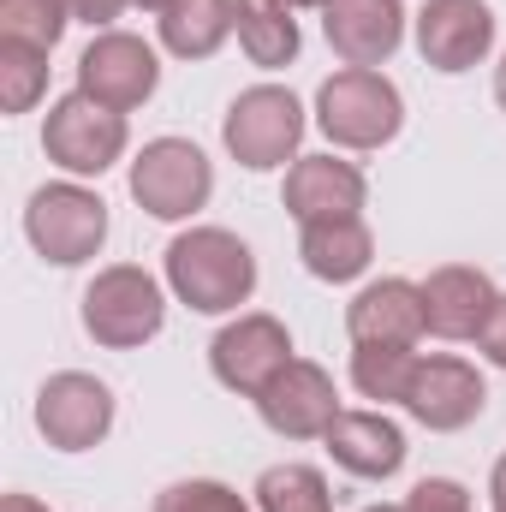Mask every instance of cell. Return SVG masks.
<instances>
[{
	"mask_svg": "<svg viewBox=\"0 0 506 512\" xmlns=\"http://www.w3.org/2000/svg\"><path fill=\"white\" fill-rule=\"evenodd\" d=\"M346 334L352 346H417L429 334V316H423V286L387 274L370 280L352 304H346Z\"/></svg>",
	"mask_w": 506,
	"mask_h": 512,
	"instance_id": "cell-15",
	"label": "cell"
},
{
	"mask_svg": "<svg viewBox=\"0 0 506 512\" xmlns=\"http://www.w3.org/2000/svg\"><path fill=\"white\" fill-rule=\"evenodd\" d=\"M215 191V167L191 137H155L143 143V155L131 161V197L143 215L155 221H185L209 203Z\"/></svg>",
	"mask_w": 506,
	"mask_h": 512,
	"instance_id": "cell-4",
	"label": "cell"
},
{
	"mask_svg": "<svg viewBox=\"0 0 506 512\" xmlns=\"http://www.w3.org/2000/svg\"><path fill=\"white\" fill-rule=\"evenodd\" d=\"M316 126L340 149H381L405 126V102L376 66H346L316 90Z\"/></svg>",
	"mask_w": 506,
	"mask_h": 512,
	"instance_id": "cell-3",
	"label": "cell"
},
{
	"mask_svg": "<svg viewBox=\"0 0 506 512\" xmlns=\"http://www.w3.org/2000/svg\"><path fill=\"white\" fill-rule=\"evenodd\" d=\"M286 6H322V0H286Z\"/></svg>",
	"mask_w": 506,
	"mask_h": 512,
	"instance_id": "cell-34",
	"label": "cell"
},
{
	"mask_svg": "<svg viewBox=\"0 0 506 512\" xmlns=\"http://www.w3.org/2000/svg\"><path fill=\"white\" fill-rule=\"evenodd\" d=\"M167 322V298H161V280L137 262H114L102 268L90 286H84V328L96 346L108 352H131V346H149Z\"/></svg>",
	"mask_w": 506,
	"mask_h": 512,
	"instance_id": "cell-2",
	"label": "cell"
},
{
	"mask_svg": "<svg viewBox=\"0 0 506 512\" xmlns=\"http://www.w3.org/2000/svg\"><path fill=\"white\" fill-rule=\"evenodd\" d=\"M155 84H161V60H155V48H149L143 36H131V30H102V36L78 54V90L96 96V102L114 108V114L143 108V102L155 96Z\"/></svg>",
	"mask_w": 506,
	"mask_h": 512,
	"instance_id": "cell-8",
	"label": "cell"
},
{
	"mask_svg": "<svg viewBox=\"0 0 506 512\" xmlns=\"http://www.w3.org/2000/svg\"><path fill=\"white\" fill-rule=\"evenodd\" d=\"M256 512H334L328 477L316 465H268L256 477Z\"/></svg>",
	"mask_w": 506,
	"mask_h": 512,
	"instance_id": "cell-22",
	"label": "cell"
},
{
	"mask_svg": "<svg viewBox=\"0 0 506 512\" xmlns=\"http://www.w3.org/2000/svg\"><path fill=\"white\" fill-rule=\"evenodd\" d=\"M221 137H227V155L251 173H268V167H286L304 143V108L292 90L280 84H256L245 90L227 120H221Z\"/></svg>",
	"mask_w": 506,
	"mask_h": 512,
	"instance_id": "cell-5",
	"label": "cell"
},
{
	"mask_svg": "<svg viewBox=\"0 0 506 512\" xmlns=\"http://www.w3.org/2000/svg\"><path fill=\"white\" fill-rule=\"evenodd\" d=\"M322 30L346 66H381L405 42V6L399 0H322Z\"/></svg>",
	"mask_w": 506,
	"mask_h": 512,
	"instance_id": "cell-16",
	"label": "cell"
},
{
	"mask_svg": "<svg viewBox=\"0 0 506 512\" xmlns=\"http://www.w3.org/2000/svg\"><path fill=\"white\" fill-rule=\"evenodd\" d=\"M489 495H495V512H506V453L495 459V471H489Z\"/></svg>",
	"mask_w": 506,
	"mask_h": 512,
	"instance_id": "cell-30",
	"label": "cell"
},
{
	"mask_svg": "<svg viewBox=\"0 0 506 512\" xmlns=\"http://www.w3.org/2000/svg\"><path fill=\"white\" fill-rule=\"evenodd\" d=\"M0 512H48V507H42L36 495H6V501H0Z\"/></svg>",
	"mask_w": 506,
	"mask_h": 512,
	"instance_id": "cell-31",
	"label": "cell"
},
{
	"mask_svg": "<svg viewBox=\"0 0 506 512\" xmlns=\"http://www.w3.org/2000/svg\"><path fill=\"white\" fill-rule=\"evenodd\" d=\"M126 143H131L126 114L102 108V102L84 96V90L60 96V102L48 108V126H42V149H48V161L66 167L72 179H96V173H108V167L126 155Z\"/></svg>",
	"mask_w": 506,
	"mask_h": 512,
	"instance_id": "cell-6",
	"label": "cell"
},
{
	"mask_svg": "<svg viewBox=\"0 0 506 512\" xmlns=\"http://www.w3.org/2000/svg\"><path fill=\"white\" fill-rule=\"evenodd\" d=\"M495 102H501V108H506V60H501V66H495Z\"/></svg>",
	"mask_w": 506,
	"mask_h": 512,
	"instance_id": "cell-32",
	"label": "cell"
},
{
	"mask_svg": "<svg viewBox=\"0 0 506 512\" xmlns=\"http://www.w3.org/2000/svg\"><path fill=\"white\" fill-rule=\"evenodd\" d=\"M477 346H483V358H489L495 370H506V292L495 298V316L483 322V334H477Z\"/></svg>",
	"mask_w": 506,
	"mask_h": 512,
	"instance_id": "cell-28",
	"label": "cell"
},
{
	"mask_svg": "<svg viewBox=\"0 0 506 512\" xmlns=\"http://www.w3.org/2000/svg\"><path fill=\"white\" fill-rule=\"evenodd\" d=\"M298 256H304V268H310L316 280L346 286V280H358V274L370 268L376 239H370L364 215H346V221H316V227H304V233H298Z\"/></svg>",
	"mask_w": 506,
	"mask_h": 512,
	"instance_id": "cell-19",
	"label": "cell"
},
{
	"mask_svg": "<svg viewBox=\"0 0 506 512\" xmlns=\"http://www.w3.org/2000/svg\"><path fill=\"white\" fill-rule=\"evenodd\" d=\"M36 429L48 435V447L60 453H90L96 441H108L114 429V393L108 382L84 376V370H60L36 393Z\"/></svg>",
	"mask_w": 506,
	"mask_h": 512,
	"instance_id": "cell-10",
	"label": "cell"
},
{
	"mask_svg": "<svg viewBox=\"0 0 506 512\" xmlns=\"http://www.w3.org/2000/svg\"><path fill=\"white\" fill-rule=\"evenodd\" d=\"M286 364H292V334H286V322L268 316V310H251V316L227 322V328L215 334V346H209L215 382L233 387V393H245V399H256Z\"/></svg>",
	"mask_w": 506,
	"mask_h": 512,
	"instance_id": "cell-9",
	"label": "cell"
},
{
	"mask_svg": "<svg viewBox=\"0 0 506 512\" xmlns=\"http://www.w3.org/2000/svg\"><path fill=\"white\" fill-rule=\"evenodd\" d=\"M495 280L471 262H447L423 280V316H429V334L441 340H477L483 322L495 316Z\"/></svg>",
	"mask_w": 506,
	"mask_h": 512,
	"instance_id": "cell-17",
	"label": "cell"
},
{
	"mask_svg": "<svg viewBox=\"0 0 506 512\" xmlns=\"http://www.w3.org/2000/svg\"><path fill=\"white\" fill-rule=\"evenodd\" d=\"M167 286L197 316H227L256 292V256L227 227H191L167 245Z\"/></svg>",
	"mask_w": 506,
	"mask_h": 512,
	"instance_id": "cell-1",
	"label": "cell"
},
{
	"mask_svg": "<svg viewBox=\"0 0 506 512\" xmlns=\"http://www.w3.org/2000/svg\"><path fill=\"white\" fill-rule=\"evenodd\" d=\"M328 441V453H334V465L340 471H352V477H364V483H387V477H399V465H405V429L393 423V417H381V411H340V423L322 435Z\"/></svg>",
	"mask_w": 506,
	"mask_h": 512,
	"instance_id": "cell-18",
	"label": "cell"
},
{
	"mask_svg": "<svg viewBox=\"0 0 506 512\" xmlns=\"http://www.w3.org/2000/svg\"><path fill=\"white\" fill-rule=\"evenodd\" d=\"M155 512H251L239 489L215 483V477H191V483H167L155 495Z\"/></svg>",
	"mask_w": 506,
	"mask_h": 512,
	"instance_id": "cell-26",
	"label": "cell"
},
{
	"mask_svg": "<svg viewBox=\"0 0 506 512\" xmlns=\"http://www.w3.org/2000/svg\"><path fill=\"white\" fill-rule=\"evenodd\" d=\"M417 376V352L411 346H358L352 352V382L364 399H399L405 405V387Z\"/></svg>",
	"mask_w": 506,
	"mask_h": 512,
	"instance_id": "cell-23",
	"label": "cell"
},
{
	"mask_svg": "<svg viewBox=\"0 0 506 512\" xmlns=\"http://www.w3.org/2000/svg\"><path fill=\"white\" fill-rule=\"evenodd\" d=\"M161 24V48L179 60H209L227 36H233V0H167L155 12Z\"/></svg>",
	"mask_w": 506,
	"mask_h": 512,
	"instance_id": "cell-20",
	"label": "cell"
},
{
	"mask_svg": "<svg viewBox=\"0 0 506 512\" xmlns=\"http://www.w3.org/2000/svg\"><path fill=\"white\" fill-rule=\"evenodd\" d=\"M66 24H72L66 0H0V42H24V48L54 54Z\"/></svg>",
	"mask_w": 506,
	"mask_h": 512,
	"instance_id": "cell-24",
	"label": "cell"
},
{
	"mask_svg": "<svg viewBox=\"0 0 506 512\" xmlns=\"http://www.w3.org/2000/svg\"><path fill=\"white\" fill-rule=\"evenodd\" d=\"M364 197H370L364 173L352 161H340V155H298L286 167V191H280V203H286V215L298 227L364 215Z\"/></svg>",
	"mask_w": 506,
	"mask_h": 512,
	"instance_id": "cell-13",
	"label": "cell"
},
{
	"mask_svg": "<svg viewBox=\"0 0 506 512\" xmlns=\"http://www.w3.org/2000/svg\"><path fill=\"white\" fill-rule=\"evenodd\" d=\"M233 30H239L245 60L262 72L298 60V18L286 0H233Z\"/></svg>",
	"mask_w": 506,
	"mask_h": 512,
	"instance_id": "cell-21",
	"label": "cell"
},
{
	"mask_svg": "<svg viewBox=\"0 0 506 512\" xmlns=\"http://www.w3.org/2000/svg\"><path fill=\"white\" fill-rule=\"evenodd\" d=\"M256 411L274 435L286 441H322L334 423H340V393H334V376L310 358H292L274 382L256 393Z\"/></svg>",
	"mask_w": 506,
	"mask_h": 512,
	"instance_id": "cell-11",
	"label": "cell"
},
{
	"mask_svg": "<svg viewBox=\"0 0 506 512\" xmlns=\"http://www.w3.org/2000/svg\"><path fill=\"white\" fill-rule=\"evenodd\" d=\"M131 6H143V12H161V6H167V0H131Z\"/></svg>",
	"mask_w": 506,
	"mask_h": 512,
	"instance_id": "cell-33",
	"label": "cell"
},
{
	"mask_svg": "<svg viewBox=\"0 0 506 512\" xmlns=\"http://www.w3.org/2000/svg\"><path fill=\"white\" fill-rule=\"evenodd\" d=\"M126 6H131V0H66V12H72L78 24H90V30H108Z\"/></svg>",
	"mask_w": 506,
	"mask_h": 512,
	"instance_id": "cell-29",
	"label": "cell"
},
{
	"mask_svg": "<svg viewBox=\"0 0 506 512\" xmlns=\"http://www.w3.org/2000/svg\"><path fill=\"white\" fill-rule=\"evenodd\" d=\"M364 512H405V507H364Z\"/></svg>",
	"mask_w": 506,
	"mask_h": 512,
	"instance_id": "cell-35",
	"label": "cell"
},
{
	"mask_svg": "<svg viewBox=\"0 0 506 512\" xmlns=\"http://www.w3.org/2000/svg\"><path fill=\"white\" fill-rule=\"evenodd\" d=\"M48 90V54L24 48V42H0V108L6 114H30Z\"/></svg>",
	"mask_w": 506,
	"mask_h": 512,
	"instance_id": "cell-25",
	"label": "cell"
},
{
	"mask_svg": "<svg viewBox=\"0 0 506 512\" xmlns=\"http://www.w3.org/2000/svg\"><path fill=\"white\" fill-rule=\"evenodd\" d=\"M405 512H477L471 507V489L453 483V477H423L411 495H405Z\"/></svg>",
	"mask_w": 506,
	"mask_h": 512,
	"instance_id": "cell-27",
	"label": "cell"
},
{
	"mask_svg": "<svg viewBox=\"0 0 506 512\" xmlns=\"http://www.w3.org/2000/svg\"><path fill=\"white\" fill-rule=\"evenodd\" d=\"M495 48V12L483 0H429L417 12V54L435 72H471Z\"/></svg>",
	"mask_w": 506,
	"mask_h": 512,
	"instance_id": "cell-14",
	"label": "cell"
},
{
	"mask_svg": "<svg viewBox=\"0 0 506 512\" xmlns=\"http://www.w3.org/2000/svg\"><path fill=\"white\" fill-rule=\"evenodd\" d=\"M489 405V387L477 376V364L453 358V352H435V358H417V376L405 387V411L435 429V435H453L465 423H477Z\"/></svg>",
	"mask_w": 506,
	"mask_h": 512,
	"instance_id": "cell-12",
	"label": "cell"
},
{
	"mask_svg": "<svg viewBox=\"0 0 506 512\" xmlns=\"http://www.w3.org/2000/svg\"><path fill=\"white\" fill-rule=\"evenodd\" d=\"M24 233L54 268H78L108 239V203L84 185H42L24 209Z\"/></svg>",
	"mask_w": 506,
	"mask_h": 512,
	"instance_id": "cell-7",
	"label": "cell"
}]
</instances>
